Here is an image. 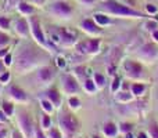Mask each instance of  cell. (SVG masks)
Returning a JSON list of instances; mask_svg holds the SVG:
<instances>
[{
    "instance_id": "1",
    "label": "cell",
    "mask_w": 158,
    "mask_h": 138,
    "mask_svg": "<svg viewBox=\"0 0 158 138\" xmlns=\"http://www.w3.org/2000/svg\"><path fill=\"white\" fill-rule=\"evenodd\" d=\"M42 55H43L42 53H39L38 50L32 49V47H24V49L17 54V65H15L17 70H19V72H27V70L32 69L33 66L39 62Z\"/></svg>"
},
{
    "instance_id": "2",
    "label": "cell",
    "mask_w": 158,
    "mask_h": 138,
    "mask_svg": "<svg viewBox=\"0 0 158 138\" xmlns=\"http://www.w3.org/2000/svg\"><path fill=\"white\" fill-rule=\"evenodd\" d=\"M103 7L106 8L107 11L112 14H118V15H129V17H143L140 13L132 10V8L126 7L123 4H119V3L114 2V0H108V2L103 3Z\"/></svg>"
},
{
    "instance_id": "3",
    "label": "cell",
    "mask_w": 158,
    "mask_h": 138,
    "mask_svg": "<svg viewBox=\"0 0 158 138\" xmlns=\"http://www.w3.org/2000/svg\"><path fill=\"white\" fill-rule=\"evenodd\" d=\"M60 124L67 133H75L78 128V122L74 115L71 113H63L60 115Z\"/></svg>"
},
{
    "instance_id": "4",
    "label": "cell",
    "mask_w": 158,
    "mask_h": 138,
    "mask_svg": "<svg viewBox=\"0 0 158 138\" xmlns=\"http://www.w3.org/2000/svg\"><path fill=\"white\" fill-rule=\"evenodd\" d=\"M123 68H125V73L132 79H139L143 75L142 65L137 62H133V61H126Z\"/></svg>"
},
{
    "instance_id": "5",
    "label": "cell",
    "mask_w": 158,
    "mask_h": 138,
    "mask_svg": "<svg viewBox=\"0 0 158 138\" xmlns=\"http://www.w3.org/2000/svg\"><path fill=\"white\" fill-rule=\"evenodd\" d=\"M63 90L65 94H77L79 91V84L77 81V79L71 75L64 76L63 79Z\"/></svg>"
},
{
    "instance_id": "6",
    "label": "cell",
    "mask_w": 158,
    "mask_h": 138,
    "mask_svg": "<svg viewBox=\"0 0 158 138\" xmlns=\"http://www.w3.org/2000/svg\"><path fill=\"white\" fill-rule=\"evenodd\" d=\"M18 124H19V127H21L24 136L29 137L31 134H32V122H31V117L28 113H25V112H21V113H19Z\"/></svg>"
},
{
    "instance_id": "7",
    "label": "cell",
    "mask_w": 158,
    "mask_h": 138,
    "mask_svg": "<svg viewBox=\"0 0 158 138\" xmlns=\"http://www.w3.org/2000/svg\"><path fill=\"white\" fill-rule=\"evenodd\" d=\"M98 46H100L98 39H92V40L86 41V43H81L78 46V50L81 53H90V54H94V53L98 51Z\"/></svg>"
},
{
    "instance_id": "8",
    "label": "cell",
    "mask_w": 158,
    "mask_h": 138,
    "mask_svg": "<svg viewBox=\"0 0 158 138\" xmlns=\"http://www.w3.org/2000/svg\"><path fill=\"white\" fill-rule=\"evenodd\" d=\"M31 24H32V33H33V36H35L36 41L44 46V44H46V39H44L43 32H42V29H40V24H39V21L33 17V18H31Z\"/></svg>"
},
{
    "instance_id": "9",
    "label": "cell",
    "mask_w": 158,
    "mask_h": 138,
    "mask_svg": "<svg viewBox=\"0 0 158 138\" xmlns=\"http://www.w3.org/2000/svg\"><path fill=\"white\" fill-rule=\"evenodd\" d=\"M53 11H54L57 15H60V17H68L69 14L72 13L71 7H69L67 3H64V2L54 3V4H53Z\"/></svg>"
},
{
    "instance_id": "10",
    "label": "cell",
    "mask_w": 158,
    "mask_h": 138,
    "mask_svg": "<svg viewBox=\"0 0 158 138\" xmlns=\"http://www.w3.org/2000/svg\"><path fill=\"white\" fill-rule=\"evenodd\" d=\"M140 55L146 60H151L157 55V47L154 44H144V46L140 49Z\"/></svg>"
},
{
    "instance_id": "11",
    "label": "cell",
    "mask_w": 158,
    "mask_h": 138,
    "mask_svg": "<svg viewBox=\"0 0 158 138\" xmlns=\"http://www.w3.org/2000/svg\"><path fill=\"white\" fill-rule=\"evenodd\" d=\"M81 26H82V29H83L85 32L90 33V35H97V33H100L98 26L96 25L94 21H92V19H85V21H82Z\"/></svg>"
},
{
    "instance_id": "12",
    "label": "cell",
    "mask_w": 158,
    "mask_h": 138,
    "mask_svg": "<svg viewBox=\"0 0 158 138\" xmlns=\"http://www.w3.org/2000/svg\"><path fill=\"white\" fill-rule=\"evenodd\" d=\"M38 76L43 83H47V81H50L53 77H54V70L52 68H49V66H44V68H40Z\"/></svg>"
},
{
    "instance_id": "13",
    "label": "cell",
    "mask_w": 158,
    "mask_h": 138,
    "mask_svg": "<svg viewBox=\"0 0 158 138\" xmlns=\"http://www.w3.org/2000/svg\"><path fill=\"white\" fill-rule=\"evenodd\" d=\"M58 35H60L61 43L65 44V46H69V44L74 43V33H69L67 29H60L58 30Z\"/></svg>"
},
{
    "instance_id": "14",
    "label": "cell",
    "mask_w": 158,
    "mask_h": 138,
    "mask_svg": "<svg viewBox=\"0 0 158 138\" xmlns=\"http://www.w3.org/2000/svg\"><path fill=\"white\" fill-rule=\"evenodd\" d=\"M15 30L19 36L22 37H27L28 36V32H29V28H28V22L25 19H19L15 25Z\"/></svg>"
},
{
    "instance_id": "15",
    "label": "cell",
    "mask_w": 158,
    "mask_h": 138,
    "mask_svg": "<svg viewBox=\"0 0 158 138\" xmlns=\"http://www.w3.org/2000/svg\"><path fill=\"white\" fill-rule=\"evenodd\" d=\"M10 94H11V97L15 98V100H18V101H27L28 100L27 94H25V93L22 91L19 87H17V86L11 87V89H10Z\"/></svg>"
},
{
    "instance_id": "16",
    "label": "cell",
    "mask_w": 158,
    "mask_h": 138,
    "mask_svg": "<svg viewBox=\"0 0 158 138\" xmlns=\"http://www.w3.org/2000/svg\"><path fill=\"white\" fill-rule=\"evenodd\" d=\"M46 98L53 104V105L58 106L60 105V102H61V97H60V94H58L56 90H49V91L46 93Z\"/></svg>"
},
{
    "instance_id": "17",
    "label": "cell",
    "mask_w": 158,
    "mask_h": 138,
    "mask_svg": "<svg viewBox=\"0 0 158 138\" xmlns=\"http://www.w3.org/2000/svg\"><path fill=\"white\" fill-rule=\"evenodd\" d=\"M103 133L106 134L107 137H115L117 136V133H118V128H117V126L114 124V123H106L104 124V127H103Z\"/></svg>"
},
{
    "instance_id": "18",
    "label": "cell",
    "mask_w": 158,
    "mask_h": 138,
    "mask_svg": "<svg viewBox=\"0 0 158 138\" xmlns=\"http://www.w3.org/2000/svg\"><path fill=\"white\" fill-rule=\"evenodd\" d=\"M146 90L144 84H139V83H135L132 84V94L133 95H142Z\"/></svg>"
},
{
    "instance_id": "19",
    "label": "cell",
    "mask_w": 158,
    "mask_h": 138,
    "mask_svg": "<svg viewBox=\"0 0 158 138\" xmlns=\"http://www.w3.org/2000/svg\"><path fill=\"white\" fill-rule=\"evenodd\" d=\"M40 105H42V108L44 109V112H46V113H52V112L54 111V106H53V104L50 102L49 100H42Z\"/></svg>"
},
{
    "instance_id": "20",
    "label": "cell",
    "mask_w": 158,
    "mask_h": 138,
    "mask_svg": "<svg viewBox=\"0 0 158 138\" xmlns=\"http://www.w3.org/2000/svg\"><path fill=\"white\" fill-rule=\"evenodd\" d=\"M94 19L98 25H107L110 24V18L107 15H103V14H96L94 15Z\"/></svg>"
},
{
    "instance_id": "21",
    "label": "cell",
    "mask_w": 158,
    "mask_h": 138,
    "mask_svg": "<svg viewBox=\"0 0 158 138\" xmlns=\"http://www.w3.org/2000/svg\"><path fill=\"white\" fill-rule=\"evenodd\" d=\"M115 98H117V101H119V102H129V101L132 100V95L129 94V93H118Z\"/></svg>"
},
{
    "instance_id": "22",
    "label": "cell",
    "mask_w": 158,
    "mask_h": 138,
    "mask_svg": "<svg viewBox=\"0 0 158 138\" xmlns=\"http://www.w3.org/2000/svg\"><path fill=\"white\" fill-rule=\"evenodd\" d=\"M104 83H106L104 76L100 75V73H94V84H96V87L101 89V87H104Z\"/></svg>"
},
{
    "instance_id": "23",
    "label": "cell",
    "mask_w": 158,
    "mask_h": 138,
    "mask_svg": "<svg viewBox=\"0 0 158 138\" xmlns=\"http://www.w3.org/2000/svg\"><path fill=\"white\" fill-rule=\"evenodd\" d=\"M18 8L21 10V13H24V14H31V13H33V7H31L29 4H27V3H19V4H18Z\"/></svg>"
},
{
    "instance_id": "24",
    "label": "cell",
    "mask_w": 158,
    "mask_h": 138,
    "mask_svg": "<svg viewBox=\"0 0 158 138\" xmlns=\"http://www.w3.org/2000/svg\"><path fill=\"white\" fill-rule=\"evenodd\" d=\"M50 124H52V119L47 115H42V127L43 128H50Z\"/></svg>"
},
{
    "instance_id": "25",
    "label": "cell",
    "mask_w": 158,
    "mask_h": 138,
    "mask_svg": "<svg viewBox=\"0 0 158 138\" xmlns=\"http://www.w3.org/2000/svg\"><path fill=\"white\" fill-rule=\"evenodd\" d=\"M13 104H10V102H4L3 104V111H4V113L7 115V116H11L13 115Z\"/></svg>"
},
{
    "instance_id": "26",
    "label": "cell",
    "mask_w": 158,
    "mask_h": 138,
    "mask_svg": "<svg viewBox=\"0 0 158 138\" xmlns=\"http://www.w3.org/2000/svg\"><path fill=\"white\" fill-rule=\"evenodd\" d=\"M68 104H69V106H71L72 109H78L79 106H81V102H79V100L77 97H71V98H69Z\"/></svg>"
},
{
    "instance_id": "27",
    "label": "cell",
    "mask_w": 158,
    "mask_h": 138,
    "mask_svg": "<svg viewBox=\"0 0 158 138\" xmlns=\"http://www.w3.org/2000/svg\"><path fill=\"white\" fill-rule=\"evenodd\" d=\"M148 131H150L151 138H158V126L156 124V123L150 124V127H148Z\"/></svg>"
},
{
    "instance_id": "28",
    "label": "cell",
    "mask_w": 158,
    "mask_h": 138,
    "mask_svg": "<svg viewBox=\"0 0 158 138\" xmlns=\"http://www.w3.org/2000/svg\"><path fill=\"white\" fill-rule=\"evenodd\" d=\"M85 89H86L89 93H93L96 89H97V87H96L94 81H92V80H89V79H87V80L85 81Z\"/></svg>"
},
{
    "instance_id": "29",
    "label": "cell",
    "mask_w": 158,
    "mask_h": 138,
    "mask_svg": "<svg viewBox=\"0 0 158 138\" xmlns=\"http://www.w3.org/2000/svg\"><path fill=\"white\" fill-rule=\"evenodd\" d=\"M119 87H121V79H119V77H115V79H114V81H112L111 91H112V93H117Z\"/></svg>"
},
{
    "instance_id": "30",
    "label": "cell",
    "mask_w": 158,
    "mask_h": 138,
    "mask_svg": "<svg viewBox=\"0 0 158 138\" xmlns=\"http://www.w3.org/2000/svg\"><path fill=\"white\" fill-rule=\"evenodd\" d=\"M49 136H50V138H63V137H61V133L57 130V128H54V127L49 130Z\"/></svg>"
},
{
    "instance_id": "31",
    "label": "cell",
    "mask_w": 158,
    "mask_h": 138,
    "mask_svg": "<svg viewBox=\"0 0 158 138\" xmlns=\"http://www.w3.org/2000/svg\"><path fill=\"white\" fill-rule=\"evenodd\" d=\"M131 130H132V126L129 124V123H122V124H121V131H122V133H131Z\"/></svg>"
},
{
    "instance_id": "32",
    "label": "cell",
    "mask_w": 158,
    "mask_h": 138,
    "mask_svg": "<svg viewBox=\"0 0 158 138\" xmlns=\"http://www.w3.org/2000/svg\"><path fill=\"white\" fill-rule=\"evenodd\" d=\"M8 25H10L8 19H7V18H3V17H0V28H2V29H8Z\"/></svg>"
},
{
    "instance_id": "33",
    "label": "cell",
    "mask_w": 158,
    "mask_h": 138,
    "mask_svg": "<svg viewBox=\"0 0 158 138\" xmlns=\"http://www.w3.org/2000/svg\"><path fill=\"white\" fill-rule=\"evenodd\" d=\"M10 41V39H8V36L3 35V33H0V47H4L6 44Z\"/></svg>"
},
{
    "instance_id": "34",
    "label": "cell",
    "mask_w": 158,
    "mask_h": 138,
    "mask_svg": "<svg viewBox=\"0 0 158 138\" xmlns=\"http://www.w3.org/2000/svg\"><path fill=\"white\" fill-rule=\"evenodd\" d=\"M8 79H10V73H8V72H4L3 75H0V81H2V83L8 81Z\"/></svg>"
},
{
    "instance_id": "35",
    "label": "cell",
    "mask_w": 158,
    "mask_h": 138,
    "mask_svg": "<svg viewBox=\"0 0 158 138\" xmlns=\"http://www.w3.org/2000/svg\"><path fill=\"white\" fill-rule=\"evenodd\" d=\"M4 64H6V65H10V64H11V55H10V54L6 55V58H4Z\"/></svg>"
},
{
    "instance_id": "36",
    "label": "cell",
    "mask_w": 158,
    "mask_h": 138,
    "mask_svg": "<svg viewBox=\"0 0 158 138\" xmlns=\"http://www.w3.org/2000/svg\"><path fill=\"white\" fill-rule=\"evenodd\" d=\"M58 66H60V68L65 66V60H64V58H58Z\"/></svg>"
},
{
    "instance_id": "37",
    "label": "cell",
    "mask_w": 158,
    "mask_h": 138,
    "mask_svg": "<svg viewBox=\"0 0 158 138\" xmlns=\"http://www.w3.org/2000/svg\"><path fill=\"white\" fill-rule=\"evenodd\" d=\"M147 26H148V29H151V30H154L157 28V24L156 22H148L147 24Z\"/></svg>"
},
{
    "instance_id": "38",
    "label": "cell",
    "mask_w": 158,
    "mask_h": 138,
    "mask_svg": "<svg viewBox=\"0 0 158 138\" xmlns=\"http://www.w3.org/2000/svg\"><path fill=\"white\" fill-rule=\"evenodd\" d=\"M147 11H148V13H156V11H157V8L154 7V6L148 4V6H147Z\"/></svg>"
},
{
    "instance_id": "39",
    "label": "cell",
    "mask_w": 158,
    "mask_h": 138,
    "mask_svg": "<svg viewBox=\"0 0 158 138\" xmlns=\"http://www.w3.org/2000/svg\"><path fill=\"white\" fill-rule=\"evenodd\" d=\"M6 137H7V130L2 128V130H0V138H6Z\"/></svg>"
},
{
    "instance_id": "40",
    "label": "cell",
    "mask_w": 158,
    "mask_h": 138,
    "mask_svg": "<svg viewBox=\"0 0 158 138\" xmlns=\"http://www.w3.org/2000/svg\"><path fill=\"white\" fill-rule=\"evenodd\" d=\"M36 138H46V137H44V134L40 130H36Z\"/></svg>"
},
{
    "instance_id": "41",
    "label": "cell",
    "mask_w": 158,
    "mask_h": 138,
    "mask_svg": "<svg viewBox=\"0 0 158 138\" xmlns=\"http://www.w3.org/2000/svg\"><path fill=\"white\" fill-rule=\"evenodd\" d=\"M13 138H22V134L19 131H14L13 133Z\"/></svg>"
},
{
    "instance_id": "42",
    "label": "cell",
    "mask_w": 158,
    "mask_h": 138,
    "mask_svg": "<svg viewBox=\"0 0 158 138\" xmlns=\"http://www.w3.org/2000/svg\"><path fill=\"white\" fill-rule=\"evenodd\" d=\"M4 72H6V70H4V64L0 61V75H3Z\"/></svg>"
},
{
    "instance_id": "43",
    "label": "cell",
    "mask_w": 158,
    "mask_h": 138,
    "mask_svg": "<svg viewBox=\"0 0 158 138\" xmlns=\"http://www.w3.org/2000/svg\"><path fill=\"white\" fill-rule=\"evenodd\" d=\"M6 113H3L2 111H0V122H6V116H4Z\"/></svg>"
},
{
    "instance_id": "44",
    "label": "cell",
    "mask_w": 158,
    "mask_h": 138,
    "mask_svg": "<svg viewBox=\"0 0 158 138\" xmlns=\"http://www.w3.org/2000/svg\"><path fill=\"white\" fill-rule=\"evenodd\" d=\"M6 54H7V50H6V49H3L2 51H0V57H3V55H6Z\"/></svg>"
},
{
    "instance_id": "45",
    "label": "cell",
    "mask_w": 158,
    "mask_h": 138,
    "mask_svg": "<svg viewBox=\"0 0 158 138\" xmlns=\"http://www.w3.org/2000/svg\"><path fill=\"white\" fill-rule=\"evenodd\" d=\"M137 138H147V136H146L144 133H139V136H137Z\"/></svg>"
},
{
    "instance_id": "46",
    "label": "cell",
    "mask_w": 158,
    "mask_h": 138,
    "mask_svg": "<svg viewBox=\"0 0 158 138\" xmlns=\"http://www.w3.org/2000/svg\"><path fill=\"white\" fill-rule=\"evenodd\" d=\"M153 35H154V39H156V40L158 41V30H154Z\"/></svg>"
},
{
    "instance_id": "47",
    "label": "cell",
    "mask_w": 158,
    "mask_h": 138,
    "mask_svg": "<svg viewBox=\"0 0 158 138\" xmlns=\"http://www.w3.org/2000/svg\"><path fill=\"white\" fill-rule=\"evenodd\" d=\"M35 2H36V3H38V4H42V3H43V2H44V0H35Z\"/></svg>"
},
{
    "instance_id": "48",
    "label": "cell",
    "mask_w": 158,
    "mask_h": 138,
    "mask_svg": "<svg viewBox=\"0 0 158 138\" xmlns=\"http://www.w3.org/2000/svg\"><path fill=\"white\" fill-rule=\"evenodd\" d=\"M126 138H132V136H131V133H128V134H126Z\"/></svg>"
},
{
    "instance_id": "49",
    "label": "cell",
    "mask_w": 158,
    "mask_h": 138,
    "mask_svg": "<svg viewBox=\"0 0 158 138\" xmlns=\"http://www.w3.org/2000/svg\"><path fill=\"white\" fill-rule=\"evenodd\" d=\"M83 2H86V3H92L93 0H83Z\"/></svg>"
},
{
    "instance_id": "50",
    "label": "cell",
    "mask_w": 158,
    "mask_h": 138,
    "mask_svg": "<svg viewBox=\"0 0 158 138\" xmlns=\"http://www.w3.org/2000/svg\"><path fill=\"white\" fill-rule=\"evenodd\" d=\"M93 138H100V137H93Z\"/></svg>"
}]
</instances>
